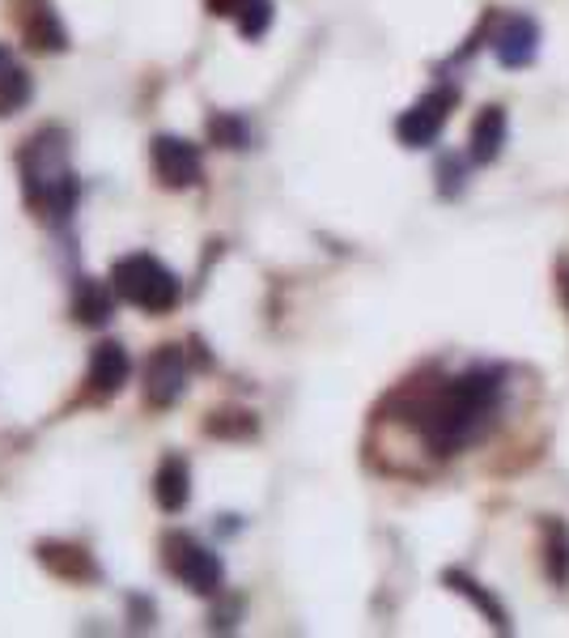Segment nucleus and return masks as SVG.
Listing matches in <instances>:
<instances>
[{
	"label": "nucleus",
	"instance_id": "nucleus-1",
	"mask_svg": "<svg viewBox=\"0 0 569 638\" xmlns=\"http://www.w3.org/2000/svg\"><path fill=\"white\" fill-rule=\"evenodd\" d=\"M497 392H501L497 370H467L438 388H404L400 409H404V422L417 426L425 447H434L438 456H451L489 426Z\"/></svg>",
	"mask_w": 569,
	"mask_h": 638
},
{
	"label": "nucleus",
	"instance_id": "nucleus-2",
	"mask_svg": "<svg viewBox=\"0 0 569 638\" xmlns=\"http://www.w3.org/2000/svg\"><path fill=\"white\" fill-rule=\"evenodd\" d=\"M22 184H26V204L38 217L64 222L76 204V179L69 166V137L60 128H38L35 137L17 154Z\"/></svg>",
	"mask_w": 569,
	"mask_h": 638
},
{
	"label": "nucleus",
	"instance_id": "nucleus-3",
	"mask_svg": "<svg viewBox=\"0 0 569 638\" xmlns=\"http://www.w3.org/2000/svg\"><path fill=\"white\" fill-rule=\"evenodd\" d=\"M111 290L123 303H132L137 311H150V316H166L179 303V277L150 251L119 256L111 264Z\"/></svg>",
	"mask_w": 569,
	"mask_h": 638
},
{
	"label": "nucleus",
	"instance_id": "nucleus-4",
	"mask_svg": "<svg viewBox=\"0 0 569 638\" xmlns=\"http://www.w3.org/2000/svg\"><path fill=\"white\" fill-rule=\"evenodd\" d=\"M162 562H166V570L191 588L195 596H217L222 592V583H226V566L222 558L213 554V550H204L195 536L188 532H166L162 536Z\"/></svg>",
	"mask_w": 569,
	"mask_h": 638
},
{
	"label": "nucleus",
	"instance_id": "nucleus-5",
	"mask_svg": "<svg viewBox=\"0 0 569 638\" xmlns=\"http://www.w3.org/2000/svg\"><path fill=\"white\" fill-rule=\"evenodd\" d=\"M459 107V90L455 85H438L429 90L425 98H417L400 120H395V137L408 145V150H425L438 141V132L447 128L451 111Z\"/></svg>",
	"mask_w": 569,
	"mask_h": 638
},
{
	"label": "nucleus",
	"instance_id": "nucleus-6",
	"mask_svg": "<svg viewBox=\"0 0 569 638\" xmlns=\"http://www.w3.org/2000/svg\"><path fill=\"white\" fill-rule=\"evenodd\" d=\"M191 362L183 345H162L145 366V400L153 409H170L175 400L188 392Z\"/></svg>",
	"mask_w": 569,
	"mask_h": 638
},
{
	"label": "nucleus",
	"instance_id": "nucleus-7",
	"mask_svg": "<svg viewBox=\"0 0 569 638\" xmlns=\"http://www.w3.org/2000/svg\"><path fill=\"white\" fill-rule=\"evenodd\" d=\"M153 170L166 188L183 192V188H195L200 175H204V158H200V145H191L183 137H157L153 141Z\"/></svg>",
	"mask_w": 569,
	"mask_h": 638
},
{
	"label": "nucleus",
	"instance_id": "nucleus-8",
	"mask_svg": "<svg viewBox=\"0 0 569 638\" xmlns=\"http://www.w3.org/2000/svg\"><path fill=\"white\" fill-rule=\"evenodd\" d=\"M38 562L56 575V579H64V583H98L103 579V570H98V562L94 554L85 550V545H73V541H38Z\"/></svg>",
	"mask_w": 569,
	"mask_h": 638
},
{
	"label": "nucleus",
	"instance_id": "nucleus-9",
	"mask_svg": "<svg viewBox=\"0 0 569 638\" xmlns=\"http://www.w3.org/2000/svg\"><path fill=\"white\" fill-rule=\"evenodd\" d=\"M494 51L506 69H527L540 51V26L527 13H510L494 31Z\"/></svg>",
	"mask_w": 569,
	"mask_h": 638
},
{
	"label": "nucleus",
	"instance_id": "nucleus-10",
	"mask_svg": "<svg viewBox=\"0 0 569 638\" xmlns=\"http://www.w3.org/2000/svg\"><path fill=\"white\" fill-rule=\"evenodd\" d=\"M128 375H132V358H128V350H123L119 341L94 345L90 370H85V383H90L94 397H115V392H123Z\"/></svg>",
	"mask_w": 569,
	"mask_h": 638
},
{
	"label": "nucleus",
	"instance_id": "nucleus-11",
	"mask_svg": "<svg viewBox=\"0 0 569 638\" xmlns=\"http://www.w3.org/2000/svg\"><path fill=\"white\" fill-rule=\"evenodd\" d=\"M153 498L166 516H179L191 503V469L183 456H162V464L153 473Z\"/></svg>",
	"mask_w": 569,
	"mask_h": 638
},
{
	"label": "nucleus",
	"instance_id": "nucleus-12",
	"mask_svg": "<svg viewBox=\"0 0 569 638\" xmlns=\"http://www.w3.org/2000/svg\"><path fill=\"white\" fill-rule=\"evenodd\" d=\"M501 145H506V111L489 103V107H481V116L472 120V132H467V158L489 166V162H497Z\"/></svg>",
	"mask_w": 569,
	"mask_h": 638
},
{
	"label": "nucleus",
	"instance_id": "nucleus-13",
	"mask_svg": "<svg viewBox=\"0 0 569 638\" xmlns=\"http://www.w3.org/2000/svg\"><path fill=\"white\" fill-rule=\"evenodd\" d=\"M115 311V290L98 277H76L73 285V319L85 328H103L111 323Z\"/></svg>",
	"mask_w": 569,
	"mask_h": 638
},
{
	"label": "nucleus",
	"instance_id": "nucleus-14",
	"mask_svg": "<svg viewBox=\"0 0 569 638\" xmlns=\"http://www.w3.org/2000/svg\"><path fill=\"white\" fill-rule=\"evenodd\" d=\"M22 39H26V47H35V51H64V47H69V31H64V22L56 17L51 4H35V9L22 17Z\"/></svg>",
	"mask_w": 569,
	"mask_h": 638
},
{
	"label": "nucleus",
	"instance_id": "nucleus-15",
	"mask_svg": "<svg viewBox=\"0 0 569 638\" xmlns=\"http://www.w3.org/2000/svg\"><path fill=\"white\" fill-rule=\"evenodd\" d=\"M540 536H544V575L553 588H569V528L561 519H540Z\"/></svg>",
	"mask_w": 569,
	"mask_h": 638
},
{
	"label": "nucleus",
	"instance_id": "nucleus-16",
	"mask_svg": "<svg viewBox=\"0 0 569 638\" xmlns=\"http://www.w3.org/2000/svg\"><path fill=\"white\" fill-rule=\"evenodd\" d=\"M442 583H447L455 596L472 600V604H476V609L489 617V626H494V630H510V622H506V609H501V604H497V596H489V592H485V588H481L472 575H463V570H447V575H442Z\"/></svg>",
	"mask_w": 569,
	"mask_h": 638
},
{
	"label": "nucleus",
	"instance_id": "nucleus-17",
	"mask_svg": "<svg viewBox=\"0 0 569 638\" xmlns=\"http://www.w3.org/2000/svg\"><path fill=\"white\" fill-rule=\"evenodd\" d=\"M256 430H260V422L247 409H217L204 422V435L209 439H256Z\"/></svg>",
	"mask_w": 569,
	"mask_h": 638
},
{
	"label": "nucleus",
	"instance_id": "nucleus-18",
	"mask_svg": "<svg viewBox=\"0 0 569 638\" xmlns=\"http://www.w3.org/2000/svg\"><path fill=\"white\" fill-rule=\"evenodd\" d=\"M31 98H35V81H31V73L17 69V64H4V69H0V120L13 116V111H22Z\"/></svg>",
	"mask_w": 569,
	"mask_h": 638
},
{
	"label": "nucleus",
	"instance_id": "nucleus-19",
	"mask_svg": "<svg viewBox=\"0 0 569 638\" xmlns=\"http://www.w3.org/2000/svg\"><path fill=\"white\" fill-rule=\"evenodd\" d=\"M209 141H213V145H222V150H247L251 128H247L242 116L217 111V116H209Z\"/></svg>",
	"mask_w": 569,
	"mask_h": 638
},
{
	"label": "nucleus",
	"instance_id": "nucleus-20",
	"mask_svg": "<svg viewBox=\"0 0 569 638\" xmlns=\"http://www.w3.org/2000/svg\"><path fill=\"white\" fill-rule=\"evenodd\" d=\"M268 26H272V0H251V4L238 13V35H242V39H264Z\"/></svg>",
	"mask_w": 569,
	"mask_h": 638
},
{
	"label": "nucleus",
	"instance_id": "nucleus-21",
	"mask_svg": "<svg viewBox=\"0 0 569 638\" xmlns=\"http://www.w3.org/2000/svg\"><path fill=\"white\" fill-rule=\"evenodd\" d=\"M438 175H442V197H455L459 188H463V158L459 154H447V158L438 162Z\"/></svg>",
	"mask_w": 569,
	"mask_h": 638
},
{
	"label": "nucleus",
	"instance_id": "nucleus-22",
	"mask_svg": "<svg viewBox=\"0 0 569 638\" xmlns=\"http://www.w3.org/2000/svg\"><path fill=\"white\" fill-rule=\"evenodd\" d=\"M247 4H251V0H204V9H209L213 17H238Z\"/></svg>",
	"mask_w": 569,
	"mask_h": 638
},
{
	"label": "nucleus",
	"instance_id": "nucleus-23",
	"mask_svg": "<svg viewBox=\"0 0 569 638\" xmlns=\"http://www.w3.org/2000/svg\"><path fill=\"white\" fill-rule=\"evenodd\" d=\"M557 298H561V307H566L569 316V256L557 260Z\"/></svg>",
	"mask_w": 569,
	"mask_h": 638
},
{
	"label": "nucleus",
	"instance_id": "nucleus-24",
	"mask_svg": "<svg viewBox=\"0 0 569 638\" xmlns=\"http://www.w3.org/2000/svg\"><path fill=\"white\" fill-rule=\"evenodd\" d=\"M132 613H137V630H145V626H153V604H145V596H132Z\"/></svg>",
	"mask_w": 569,
	"mask_h": 638
},
{
	"label": "nucleus",
	"instance_id": "nucleus-25",
	"mask_svg": "<svg viewBox=\"0 0 569 638\" xmlns=\"http://www.w3.org/2000/svg\"><path fill=\"white\" fill-rule=\"evenodd\" d=\"M4 64H9V51H4V47H0V69H4Z\"/></svg>",
	"mask_w": 569,
	"mask_h": 638
}]
</instances>
